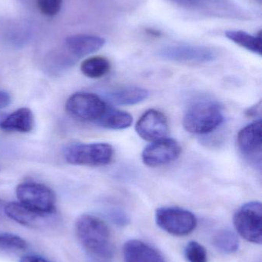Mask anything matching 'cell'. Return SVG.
<instances>
[{"label":"cell","mask_w":262,"mask_h":262,"mask_svg":"<svg viewBox=\"0 0 262 262\" xmlns=\"http://www.w3.org/2000/svg\"><path fill=\"white\" fill-rule=\"evenodd\" d=\"M75 235L82 245L88 258L112 260L115 247L110 230L106 223L92 215L78 217L75 226Z\"/></svg>","instance_id":"1"},{"label":"cell","mask_w":262,"mask_h":262,"mask_svg":"<svg viewBox=\"0 0 262 262\" xmlns=\"http://www.w3.org/2000/svg\"><path fill=\"white\" fill-rule=\"evenodd\" d=\"M224 120L221 106L212 100H199L188 107L183 127L194 134H206L216 130Z\"/></svg>","instance_id":"2"},{"label":"cell","mask_w":262,"mask_h":262,"mask_svg":"<svg viewBox=\"0 0 262 262\" xmlns=\"http://www.w3.org/2000/svg\"><path fill=\"white\" fill-rule=\"evenodd\" d=\"M113 147L109 143H75L64 150L66 161L75 166H104L112 161Z\"/></svg>","instance_id":"3"},{"label":"cell","mask_w":262,"mask_h":262,"mask_svg":"<svg viewBox=\"0 0 262 262\" xmlns=\"http://www.w3.org/2000/svg\"><path fill=\"white\" fill-rule=\"evenodd\" d=\"M15 192L19 203L31 210L45 215H51L55 212V192L45 185L32 182L21 183Z\"/></svg>","instance_id":"4"},{"label":"cell","mask_w":262,"mask_h":262,"mask_svg":"<svg viewBox=\"0 0 262 262\" xmlns=\"http://www.w3.org/2000/svg\"><path fill=\"white\" fill-rule=\"evenodd\" d=\"M234 226L238 233L249 243L262 242V206L259 202H249L235 212Z\"/></svg>","instance_id":"5"},{"label":"cell","mask_w":262,"mask_h":262,"mask_svg":"<svg viewBox=\"0 0 262 262\" xmlns=\"http://www.w3.org/2000/svg\"><path fill=\"white\" fill-rule=\"evenodd\" d=\"M160 229L175 236H186L195 230L197 220L190 211L178 207H163L155 212Z\"/></svg>","instance_id":"6"},{"label":"cell","mask_w":262,"mask_h":262,"mask_svg":"<svg viewBox=\"0 0 262 262\" xmlns=\"http://www.w3.org/2000/svg\"><path fill=\"white\" fill-rule=\"evenodd\" d=\"M106 102L98 95L89 92H77L66 101V109L78 121L96 123L107 109Z\"/></svg>","instance_id":"7"},{"label":"cell","mask_w":262,"mask_h":262,"mask_svg":"<svg viewBox=\"0 0 262 262\" xmlns=\"http://www.w3.org/2000/svg\"><path fill=\"white\" fill-rule=\"evenodd\" d=\"M158 55L162 58L184 64H204L218 58V52L212 48L193 45H172L160 49Z\"/></svg>","instance_id":"8"},{"label":"cell","mask_w":262,"mask_h":262,"mask_svg":"<svg viewBox=\"0 0 262 262\" xmlns=\"http://www.w3.org/2000/svg\"><path fill=\"white\" fill-rule=\"evenodd\" d=\"M181 152V146L176 140L165 137L146 146L142 158L146 166L160 167L176 160Z\"/></svg>","instance_id":"9"},{"label":"cell","mask_w":262,"mask_h":262,"mask_svg":"<svg viewBox=\"0 0 262 262\" xmlns=\"http://www.w3.org/2000/svg\"><path fill=\"white\" fill-rule=\"evenodd\" d=\"M137 134L143 140L155 142L165 138L169 131V123L164 114L155 109L145 112L135 125Z\"/></svg>","instance_id":"10"},{"label":"cell","mask_w":262,"mask_h":262,"mask_svg":"<svg viewBox=\"0 0 262 262\" xmlns=\"http://www.w3.org/2000/svg\"><path fill=\"white\" fill-rule=\"evenodd\" d=\"M261 120L254 121L241 129L238 134L240 150L251 160L261 163L262 149Z\"/></svg>","instance_id":"11"},{"label":"cell","mask_w":262,"mask_h":262,"mask_svg":"<svg viewBox=\"0 0 262 262\" xmlns=\"http://www.w3.org/2000/svg\"><path fill=\"white\" fill-rule=\"evenodd\" d=\"M106 40L97 35L77 34L67 37L65 41V47L77 59L84 58L95 53L102 49Z\"/></svg>","instance_id":"12"},{"label":"cell","mask_w":262,"mask_h":262,"mask_svg":"<svg viewBox=\"0 0 262 262\" xmlns=\"http://www.w3.org/2000/svg\"><path fill=\"white\" fill-rule=\"evenodd\" d=\"M124 262H166L155 248L140 240L128 241L123 247Z\"/></svg>","instance_id":"13"},{"label":"cell","mask_w":262,"mask_h":262,"mask_svg":"<svg viewBox=\"0 0 262 262\" xmlns=\"http://www.w3.org/2000/svg\"><path fill=\"white\" fill-rule=\"evenodd\" d=\"M78 61L65 46L63 49H55L49 52L45 58V72L50 76H62L70 70Z\"/></svg>","instance_id":"14"},{"label":"cell","mask_w":262,"mask_h":262,"mask_svg":"<svg viewBox=\"0 0 262 262\" xmlns=\"http://www.w3.org/2000/svg\"><path fill=\"white\" fill-rule=\"evenodd\" d=\"M4 213L13 221L26 227L37 228L50 215H45L31 210L20 203H6Z\"/></svg>","instance_id":"15"},{"label":"cell","mask_w":262,"mask_h":262,"mask_svg":"<svg viewBox=\"0 0 262 262\" xmlns=\"http://www.w3.org/2000/svg\"><path fill=\"white\" fill-rule=\"evenodd\" d=\"M35 120L32 111L28 107H22L15 111L6 118L0 124V129L7 132L26 133L33 130Z\"/></svg>","instance_id":"16"},{"label":"cell","mask_w":262,"mask_h":262,"mask_svg":"<svg viewBox=\"0 0 262 262\" xmlns=\"http://www.w3.org/2000/svg\"><path fill=\"white\" fill-rule=\"evenodd\" d=\"M149 92L143 88L127 86L120 88L108 94L109 102L115 105H135L146 101L149 98Z\"/></svg>","instance_id":"17"},{"label":"cell","mask_w":262,"mask_h":262,"mask_svg":"<svg viewBox=\"0 0 262 262\" xmlns=\"http://www.w3.org/2000/svg\"><path fill=\"white\" fill-rule=\"evenodd\" d=\"M3 37L8 44L20 49L29 42L32 37V31L26 21H10L3 29Z\"/></svg>","instance_id":"18"},{"label":"cell","mask_w":262,"mask_h":262,"mask_svg":"<svg viewBox=\"0 0 262 262\" xmlns=\"http://www.w3.org/2000/svg\"><path fill=\"white\" fill-rule=\"evenodd\" d=\"M133 118L128 112L107 107L104 115L97 121L100 127L109 130H124L132 125Z\"/></svg>","instance_id":"19"},{"label":"cell","mask_w":262,"mask_h":262,"mask_svg":"<svg viewBox=\"0 0 262 262\" xmlns=\"http://www.w3.org/2000/svg\"><path fill=\"white\" fill-rule=\"evenodd\" d=\"M226 35L238 46L261 55V32L255 36L244 31L229 30L226 32Z\"/></svg>","instance_id":"20"},{"label":"cell","mask_w":262,"mask_h":262,"mask_svg":"<svg viewBox=\"0 0 262 262\" xmlns=\"http://www.w3.org/2000/svg\"><path fill=\"white\" fill-rule=\"evenodd\" d=\"M110 62L103 56H93L82 62L81 72L87 78L96 79L105 76L110 71Z\"/></svg>","instance_id":"21"},{"label":"cell","mask_w":262,"mask_h":262,"mask_svg":"<svg viewBox=\"0 0 262 262\" xmlns=\"http://www.w3.org/2000/svg\"><path fill=\"white\" fill-rule=\"evenodd\" d=\"M212 244L223 253H235L239 248V240L233 231L221 229L214 235Z\"/></svg>","instance_id":"22"},{"label":"cell","mask_w":262,"mask_h":262,"mask_svg":"<svg viewBox=\"0 0 262 262\" xmlns=\"http://www.w3.org/2000/svg\"><path fill=\"white\" fill-rule=\"evenodd\" d=\"M27 248V243L18 235L9 232H0V249L23 250Z\"/></svg>","instance_id":"23"},{"label":"cell","mask_w":262,"mask_h":262,"mask_svg":"<svg viewBox=\"0 0 262 262\" xmlns=\"http://www.w3.org/2000/svg\"><path fill=\"white\" fill-rule=\"evenodd\" d=\"M185 257L188 262H208L206 249L197 242L188 243L185 249Z\"/></svg>","instance_id":"24"},{"label":"cell","mask_w":262,"mask_h":262,"mask_svg":"<svg viewBox=\"0 0 262 262\" xmlns=\"http://www.w3.org/2000/svg\"><path fill=\"white\" fill-rule=\"evenodd\" d=\"M63 0H37V6L41 13L54 16L59 12Z\"/></svg>","instance_id":"25"},{"label":"cell","mask_w":262,"mask_h":262,"mask_svg":"<svg viewBox=\"0 0 262 262\" xmlns=\"http://www.w3.org/2000/svg\"><path fill=\"white\" fill-rule=\"evenodd\" d=\"M111 220L114 223L119 226H125L129 224V219L127 214L124 211L120 209H112L110 212Z\"/></svg>","instance_id":"26"},{"label":"cell","mask_w":262,"mask_h":262,"mask_svg":"<svg viewBox=\"0 0 262 262\" xmlns=\"http://www.w3.org/2000/svg\"><path fill=\"white\" fill-rule=\"evenodd\" d=\"M11 97L7 92L0 91V110L10 104Z\"/></svg>","instance_id":"27"},{"label":"cell","mask_w":262,"mask_h":262,"mask_svg":"<svg viewBox=\"0 0 262 262\" xmlns=\"http://www.w3.org/2000/svg\"><path fill=\"white\" fill-rule=\"evenodd\" d=\"M19 262H49L43 257L38 255H29L23 256Z\"/></svg>","instance_id":"28"},{"label":"cell","mask_w":262,"mask_h":262,"mask_svg":"<svg viewBox=\"0 0 262 262\" xmlns=\"http://www.w3.org/2000/svg\"><path fill=\"white\" fill-rule=\"evenodd\" d=\"M183 5H195L198 0H175Z\"/></svg>","instance_id":"29"},{"label":"cell","mask_w":262,"mask_h":262,"mask_svg":"<svg viewBox=\"0 0 262 262\" xmlns=\"http://www.w3.org/2000/svg\"><path fill=\"white\" fill-rule=\"evenodd\" d=\"M6 203L4 200L0 199V216L3 215L4 213L5 206H6Z\"/></svg>","instance_id":"30"},{"label":"cell","mask_w":262,"mask_h":262,"mask_svg":"<svg viewBox=\"0 0 262 262\" xmlns=\"http://www.w3.org/2000/svg\"><path fill=\"white\" fill-rule=\"evenodd\" d=\"M6 115H7V114L0 113V124H1V123L3 122V120L5 119V118H6Z\"/></svg>","instance_id":"31"}]
</instances>
